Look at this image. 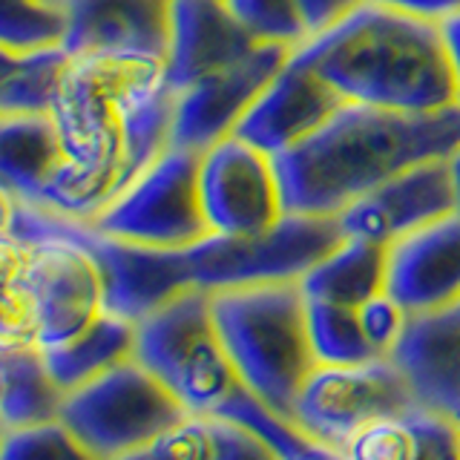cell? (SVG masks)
I'll use <instances>...</instances> for the list:
<instances>
[{"label": "cell", "instance_id": "9", "mask_svg": "<svg viewBox=\"0 0 460 460\" xmlns=\"http://www.w3.org/2000/svg\"><path fill=\"white\" fill-rule=\"evenodd\" d=\"M199 184L210 230L219 236H259L285 216L273 155L239 136H227L201 153Z\"/></svg>", "mask_w": 460, "mask_h": 460}, {"label": "cell", "instance_id": "14", "mask_svg": "<svg viewBox=\"0 0 460 460\" xmlns=\"http://www.w3.org/2000/svg\"><path fill=\"white\" fill-rule=\"evenodd\" d=\"M385 294L411 320L460 302V213L388 244Z\"/></svg>", "mask_w": 460, "mask_h": 460}, {"label": "cell", "instance_id": "15", "mask_svg": "<svg viewBox=\"0 0 460 460\" xmlns=\"http://www.w3.org/2000/svg\"><path fill=\"white\" fill-rule=\"evenodd\" d=\"M66 18L64 49L153 55L167 64L172 0H55Z\"/></svg>", "mask_w": 460, "mask_h": 460}, {"label": "cell", "instance_id": "21", "mask_svg": "<svg viewBox=\"0 0 460 460\" xmlns=\"http://www.w3.org/2000/svg\"><path fill=\"white\" fill-rule=\"evenodd\" d=\"M40 354L55 385L69 394L84 383L136 357V323H127L121 316L104 311L84 334L64 345L40 349Z\"/></svg>", "mask_w": 460, "mask_h": 460}, {"label": "cell", "instance_id": "23", "mask_svg": "<svg viewBox=\"0 0 460 460\" xmlns=\"http://www.w3.org/2000/svg\"><path fill=\"white\" fill-rule=\"evenodd\" d=\"M308 305V337L316 366H359L383 359L371 349L357 308L334 305V302L305 299Z\"/></svg>", "mask_w": 460, "mask_h": 460}, {"label": "cell", "instance_id": "11", "mask_svg": "<svg viewBox=\"0 0 460 460\" xmlns=\"http://www.w3.org/2000/svg\"><path fill=\"white\" fill-rule=\"evenodd\" d=\"M81 239L95 253L104 277V311L127 323L138 325L144 316L196 288L187 265V248H144L98 234L86 222H81Z\"/></svg>", "mask_w": 460, "mask_h": 460}, {"label": "cell", "instance_id": "4", "mask_svg": "<svg viewBox=\"0 0 460 460\" xmlns=\"http://www.w3.org/2000/svg\"><path fill=\"white\" fill-rule=\"evenodd\" d=\"M136 359L170 388L190 417H219L244 388L205 288H190L144 316L136 325Z\"/></svg>", "mask_w": 460, "mask_h": 460}, {"label": "cell", "instance_id": "25", "mask_svg": "<svg viewBox=\"0 0 460 460\" xmlns=\"http://www.w3.org/2000/svg\"><path fill=\"white\" fill-rule=\"evenodd\" d=\"M66 18L55 0H0V49L32 55L64 47Z\"/></svg>", "mask_w": 460, "mask_h": 460}, {"label": "cell", "instance_id": "8", "mask_svg": "<svg viewBox=\"0 0 460 460\" xmlns=\"http://www.w3.org/2000/svg\"><path fill=\"white\" fill-rule=\"evenodd\" d=\"M420 406L394 357L359 366H316L294 402L291 420L311 440L345 449L359 431Z\"/></svg>", "mask_w": 460, "mask_h": 460}, {"label": "cell", "instance_id": "1", "mask_svg": "<svg viewBox=\"0 0 460 460\" xmlns=\"http://www.w3.org/2000/svg\"><path fill=\"white\" fill-rule=\"evenodd\" d=\"M460 147V104L400 112L342 104L311 138L277 155L285 213L340 216L374 187Z\"/></svg>", "mask_w": 460, "mask_h": 460}, {"label": "cell", "instance_id": "34", "mask_svg": "<svg viewBox=\"0 0 460 460\" xmlns=\"http://www.w3.org/2000/svg\"><path fill=\"white\" fill-rule=\"evenodd\" d=\"M18 208H21V199L0 184V236H12L14 219H18Z\"/></svg>", "mask_w": 460, "mask_h": 460}, {"label": "cell", "instance_id": "26", "mask_svg": "<svg viewBox=\"0 0 460 460\" xmlns=\"http://www.w3.org/2000/svg\"><path fill=\"white\" fill-rule=\"evenodd\" d=\"M239 23L262 43H282L299 49L308 40L299 0H225Z\"/></svg>", "mask_w": 460, "mask_h": 460}, {"label": "cell", "instance_id": "29", "mask_svg": "<svg viewBox=\"0 0 460 460\" xmlns=\"http://www.w3.org/2000/svg\"><path fill=\"white\" fill-rule=\"evenodd\" d=\"M357 314H359V325H363L371 349L380 357H394L397 345L411 323V316L402 311L385 291L363 302V305L357 308Z\"/></svg>", "mask_w": 460, "mask_h": 460}, {"label": "cell", "instance_id": "20", "mask_svg": "<svg viewBox=\"0 0 460 460\" xmlns=\"http://www.w3.org/2000/svg\"><path fill=\"white\" fill-rule=\"evenodd\" d=\"M385 273L388 244L345 236L299 279V288L305 299L359 308L371 296L385 291Z\"/></svg>", "mask_w": 460, "mask_h": 460}, {"label": "cell", "instance_id": "18", "mask_svg": "<svg viewBox=\"0 0 460 460\" xmlns=\"http://www.w3.org/2000/svg\"><path fill=\"white\" fill-rule=\"evenodd\" d=\"M66 162L52 112H0V184L9 193L43 208Z\"/></svg>", "mask_w": 460, "mask_h": 460}, {"label": "cell", "instance_id": "30", "mask_svg": "<svg viewBox=\"0 0 460 460\" xmlns=\"http://www.w3.org/2000/svg\"><path fill=\"white\" fill-rule=\"evenodd\" d=\"M210 426V460H282L273 446L256 431L230 420L208 417Z\"/></svg>", "mask_w": 460, "mask_h": 460}, {"label": "cell", "instance_id": "17", "mask_svg": "<svg viewBox=\"0 0 460 460\" xmlns=\"http://www.w3.org/2000/svg\"><path fill=\"white\" fill-rule=\"evenodd\" d=\"M394 359L423 406L460 423V302L438 314L414 316Z\"/></svg>", "mask_w": 460, "mask_h": 460}, {"label": "cell", "instance_id": "22", "mask_svg": "<svg viewBox=\"0 0 460 460\" xmlns=\"http://www.w3.org/2000/svg\"><path fill=\"white\" fill-rule=\"evenodd\" d=\"M64 392L49 377L38 345L4 349L0 345V435L58 420Z\"/></svg>", "mask_w": 460, "mask_h": 460}, {"label": "cell", "instance_id": "10", "mask_svg": "<svg viewBox=\"0 0 460 460\" xmlns=\"http://www.w3.org/2000/svg\"><path fill=\"white\" fill-rule=\"evenodd\" d=\"M291 55L294 49L282 43H259L242 61L172 93V144L205 153L216 141L234 136L244 112Z\"/></svg>", "mask_w": 460, "mask_h": 460}, {"label": "cell", "instance_id": "28", "mask_svg": "<svg viewBox=\"0 0 460 460\" xmlns=\"http://www.w3.org/2000/svg\"><path fill=\"white\" fill-rule=\"evenodd\" d=\"M119 460H210V426L208 417H184L144 449Z\"/></svg>", "mask_w": 460, "mask_h": 460}, {"label": "cell", "instance_id": "33", "mask_svg": "<svg viewBox=\"0 0 460 460\" xmlns=\"http://www.w3.org/2000/svg\"><path fill=\"white\" fill-rule=\"evenodd\" d=\"M440 32H443L446 52H449V61H452V69H455V78L460 84V12L452 14V18L440 21Z\"/></svg>", "mask_w": 460, "mask_h": 460}, {"label": "cell", "instance_id": "35", "mask_svg": "<svg viewBox=\"0 0 460 460\" xmlns=\"http://www.w3.org/2000/svg\"><path fill=\"white\" fill-rule=\"evenodd\" d=\"M21 58H23V55H12V52H6V49H0V98H4V90H6L9 78L14 75V69H18Z\"/></svg>", "mask_w": 460, "mask_h": 460}, {"label": "cell", "instance_id": "32", "mask_svg": "<svg viewBox=\"0 0 460 460\" xmlns=\"http://www.w3.org/2000/svg\"><path fill=\"white\" fill-rule=\"evenodd\" d=\"M368 4H377L400 14H411V18L435 21V23L460 12V0H368Z\"/></svg>", "mask_w": 460, "mask_h": 460}, {"label": "cell", "instance_id": "27", "mask_svg": "<svg viewBox=\"0 0 460 460\" xmlns=\"http://www.w3.org/2000/svg\"><path fill=\"white\" fill-rule=\"evenodd\" d=\"M0 460H98L61 420L0 435Z\"/></svg>", "mask_w": 460, "mask_h": 460}, {"label": "cell", "instance_id": "36", "mask_svg": "<svg viewBox=\"0 0 460 460\" xmlns=\"http://www.w3.org/2000/svg\"><path fill=\"white\" fill-rule=\"evenodd\" d=\"M294 460H349L340 449H331V446H323V443H314L311 449H305L302 455H296Z\"/></svg>", "mask_w": 460, "mask_h": 460}, {"label": "cell", "instance_id": "24", "mask_svg": "<svg viewBox=\"0 0 460 460\" xmlns=\"http://www.w3.org/2000/svg\"><path fill=\"white\" fill-rule=\"evenodd\" d=\"M29 248L14 236H0V345L26 349L38 345L35 305L26 288Z\"/></svg>", "mask_w": 460, "mask_h": 460}, {"label": "cell", "instance_id": "7", "mask_svg": "<svg viewBox=\"0 0 460 460\" xmlns=\"http://www.w3.org/2000/svg\"><path fill=\"white\" fill-rule=\"evenodd\" d=\"M342 239L337 216L285 213L279 225L259 236L210 234L193 248H187V265H190L193 285L205 291L299 282Z\"/></svg>", "mask_w": 460, "mask_h": 460}, {"label": "cell", "instance_id": "13", "mask_svg": "<svg viewBox=\"0 0 460 460\" xmlns=\"http://www.w3.org/2000/svg\"><path fill=\"white\" fill-rule=\"evenodd\" d=\"M342 104L349 101H342L334 86L291 55L244 112L234 136L277 158L311 138Z\"/></svg>", "mask_w": 460, "mask_h": 460}, {"label": "cell", "instance_id": "3", "mask_svg": "<svg viewBox=\"0 0 460 460\" xmlns=\"http://www.w3.org/2000/svg\"><path fill=\"white\" fill-rule=\"evenodd\" d=\"M210 305L244 388L270 411L291 420L302 385L316 368L308 337V305L299 282L210 291Z\"/></svg>", "mask_w": 460, "mask_h": 460}, {"label": "cell", "instance_id": "5", "mask_svg": "<svg viewBox=\"0 0 460 460\" xmlns=\"http://www.w3.org/2000/svg\"><path fill=\"white\" fill-rule=\"evenodd\" d=\"M184 417L190 414L170 388L133 357L69 392L58 420L98 460H119L162 438Z\"/></svg>", "mask_w": 460, "mask_h": 460}, {"label": "cell", "instance_id": "16", "mask_svg": "<svg viewBox=\"0 0 460 460\" xmlns=\"http://www.w3.org/2000/svg\"><path fill=\"white\" fill-rule=\"evenodd\" d=\"M259 43L225 0H172V38L164 64L170 93L242 61Z\"/></svg>", "mask_w": 460, "mask_h": 460}, {"label": "cell", "instance_id": "6", "mask_svg": "<svg viewBox=\"0 0 460 460\" xmlns=\"http://www.w3.org/2000/svg\"><path fill=\"white\" fill-rule=\"evenodd\" d=\"M199 170L201 153L170 144L119 199L86 225L104 236L144 248H193L213 234L201 205Z\"/></svg>", "mask_w": 460, "mask_h": 460}, {"label": "cell", "instance_id": "19", "mask_svg": "<svg viewBox=\"0 0 460 460\" xmlns=\"http://www.w3.org/2000/svg\"><path fill=\"white\" fill-rule=\"evenodd\" d=\"M342 455L349 460H460V423L420 402L406 414L371 423Z\"/></svg>", "mask_w": 460, "mask_h": 460}, {"label": "cell", "instance_id": "37", "mask_svg": "<svg viewBox=\"0 0 460 460\" xmlns=\"http://www.w3.org/2000/svg\"><path fill=\"white\" fill-rule=\"evenodd\" d=\"M449 172H452V190H455V213H460V147L449 155Z\"/></svg>", "mask_w": 460, "mask_h": 460}, {"label": "cell", "instance_id": "2", "mask_svg": "<svg viewBox=\"0 0 460 460\" xmlns=\"http://www.w3.org/2000/svg\"><path fill=\"white\" fill-rule=\"evenodd\" d=\"M294 55L349 104L400 112H443L460 104V84L435 21L366 4Z\"/></svg>", "mask_w": 460, "mask_h": 460}, {"label": "cell", "instance_id": "31", "mask_svg": "<svg viewBox=\"0 0 460 460\" xmlns=\"http://www.w3.org/2000/svg\"><path fill=\"white\" fill-rule=\"evenodd\" d=\"M368 0H299L302 21H305L308 38H316L342 23L349 14H354L359 6H366Z\"/></svg>", "mask_w": 460, "mask_h": 460}, {"label": "cell", "instance_id": "12", "mask_svg": "<svg viewBox=\"0 0 460 460\" xmlns=\"http://www.w3.org/2000/svg\"><path fill=\"white\" fill-rule=\"evenodd\" d=\"M449 213H455L449 158H431L374 187L345 208L337 222L342 236L392 244Z\"/></svg>", "mask_w": 460, "mask_h": 460}]
</instances>
